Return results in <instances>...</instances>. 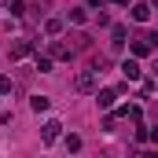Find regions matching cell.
<instances>
[{
    "label": "cell",
    "instance_id": "obj_11",
    "mask_svg": "<svg viewBox=\"0 0 158 158\" xmlns=\"http://www.w3.org/2000/svg\"><path fill=\"white\" fill-rule=\"evenodd\" d=\"M37 70L40 74H52V59H37Z\"/></svg>",
    "mask_w": 158,
    "mask_h": 158
},
{
    "label": "cell",
    "instance_id": "obj_15",
    "mask_svg": "<svg viewBox=\"0 0 158 158\" xmlns=\"http://www.w3.org/2000/svg\"><path fill=\"white\" fill-rule=\"evenodd\" d=\"M114 4H129V0H114Z\"/></svg>",
    "mask_w": 158,
    "mask_h": 158
},
{
    "label": "cell",
    "instance_id": "obj_7",
    "mask_svg": "<svg viewBox=\"0 0 158 158\" xmlns=\"http://www.w3.org/2000/svg\"><path fill=\"white\" fill-rule=\"evenodd\" d=\"M11 55H15V59H22V55H30V40H15V48H11Z\"/></svg>",
    "mask_w": 158,
    "mask_h": 158
},
{
    "label": "cell",
    "instance_id": "obj_3",
    "mask_svg": "<svg viewBox=\"0 0 158 158\" xmlns=\"http://www.w3.org/2000/svg\"><path fill=\"white\" fill-rule=\"evenodd\" d=\"M121 74H125L129 81H136L140 77V63H136V59H125V63H121Z\"/></svg>",
    "mask_w": 158,
    "mask_h": 158
},
{
    "label": "cell",
    "instance_id": "obj_13",
    "mask_svg": "<svg viewBox=\"0 0 158 158\" xmlns=\"http://www.w3.org/2000/svg\"><path fill=\"white\" fill-rule=\"evenodd\" d=\"M15 85H11V77H0V92H11Z\"/></svg>",
    "mask_w": 158,
    "mask_h": 158
},
{
    "label": "cell",
    "instance_id": "obj_5",
    "mask_svg": "<svg viewBox=\"0 0 158 158\" xmlns=\"http://www.w3.org/2000/svg\"><path fill=\"white\" fill-rule=\"evenodd\" d=\"M59 129H63L59 121H48V125H44V143H52V140L59 136Z\"/></svg>",
    "mask_w": 158,
    "mask_h": 158
},
{
    "label": "cell",
    "instance_id": "obj_6",
    "mask_svg": "<svg viewBox=\"0 0 158 158\" xmlns=\"http://www.w3.org/2000/svg\"><path fill=\"white\" fill-rule=\"evenodd\" d=\"M147 15H151L147 4H136V7H132V19H136V22H147Z\"/></svg>",
    "mask_w": 158,
    "mask_h": 158
},
{
    "label": "cell",
    "instance_id": "obj_14",
    "mask_svg": "<svg viewBox=\"0 0 158 158\" xmlns=\"http://www.w3.org/2000/svg\"><path fill=\"white\" fill-rule=\"evenodd\" d=\"M151 140H155V143H158V129H155V132H151Z\"/></svg>",
    "mask_w": 158,
    "mask_h": 158
},
{
    "label": "cell",
    "instance_id": "obj_8",
    "mask_svg": "<svg viewBox=\"0 0 158 158\" xmlns=\"http://www.w3.org/2000/svg\"><path fill=\"white\" fill-rule=\"evenodd\" d=\"M59 30H63V22H59V19H48V22H44V33H48V37H55Z\"/></svg>",
    "mask_w": 158,
    "mask_h": 158
},
{
    "label": "cell",
    "instance_id": "obj_1",
    "mask_svg": "<svg viewBox=\"0 0 158 158\" xmlns=\"http://www.w3.org/2000/svg\"><path fill=\"white\" fill-rule=\"evenodd\" d=\"M92 85H96V66H92V70H85V74H77V81H74V88H77V92H92Z\"/></svg>",
    "mask_w": 158,
    "mask_h": 158
},
{
    "label": "cell",
    "instance_id": "obj_2",
    "mask_svg": "<svg viewBox=\"0 0 158 158\" xmlns=\"http://www.w3.org/2000/svg\"><path fill=\"white\" fill-rule=\"evenodd\" d=\"M110 48H114V52L125 48V26H114V30H110Z\"/></svg>",
    "mask_w": 158,
    "mask_h": 158
},
{
    "label": "cell",
    "instance_id": "obj_10",
    "mask_svg": "<svg viewBox=\"0 0 158 158\" xmlns=\"http://www.w3.org/2000/svg\"><path fill=\"white\" fill-rule=\"evenodd\" d=\"M11 15H26V4L22 0H11Z\"/></svg>",
    "mask_w": 158,
    "mask_h": 158
},
{
    "label": "cell",
    "instance_id": "obj_9",
    "mask_svg": "<svg viewBox=\"0 0 158 158\" xmlns=\"http://www.w3.org/2000/svg\"><path fill=\"white\" fill-rule=\"evenodd\" d=\"M30 107H33V110H48V96H33V99H30Z\"/></svg>",
    "mask_w": 158,
    "mask_h": 158
},
{
    "label": "cell",
    "instance_id": "obj_4",
    "mask_svg": "<svg viewBox=\"0 0 158 158\" xmlns=\"http://www.w3.org/2000/svg\"><path fill=\"white\" fill-rule=\"evenodd\" d=\"M114 99H118V92H114V88L99 92V107H103V110H110V107H114Z\"/></svg>",
    "mask_w": 158,
    "mask_h": 158
},
{
    "label": "cell",
    "instance_id": "obj_12",
    "mask_svg": "<svg viewBox=\"0 0 158 158\" xmlns=\"http://www.w3.org/2000/svg\"><path fill=\"white\" fill-rule=\"evenodd\" d=\"M70 19H74V22H85L88 15H85V7H74V11H70Z\"/></svg>",
    "mask_w": 158,
    "mask_h": 158
}]
</instances>
